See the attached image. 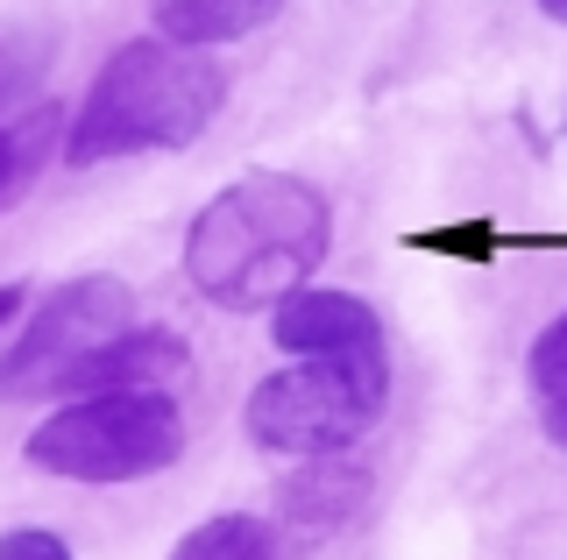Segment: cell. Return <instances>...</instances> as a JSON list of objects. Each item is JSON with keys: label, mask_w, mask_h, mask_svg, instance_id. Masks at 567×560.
Returning <instances> with one entry per match:
<instances>
[{"label": "cell", "mask_w": 567, "mask_h": 560, "mask_svg": "<svg viewBox=\"0 0 567 560\" xmlns=\"http://www.w3.org/2000/svg\"><path fill=\"white\" fill-rule=\"evenodd\" d=\"M333 249V199L298 170H248L185 235V277L220 312H277Z\"/></svg>", "instance_id": "cell-1"}, {"label": "cell", "mask_w": 567, "mask_h": 560, "mask_svg": "<svg viewBox=\"0 0 567 560\" xmlns=\"http://www.w3.org/2000/svg\"><path fill=\"white\" fill-rule=\"evenodd\" d=\"M220 107H227V64L213 50L135 37L93 72V93L79 100L64 128V164L93 170L150 149H192Z\"/></svg>", "instance_id": "cell-2"}, {"label": "cell", "mask_w": 567, "mask_h": 560, "mask_svg": "<svg viewBox=\"0 0 567 560\" xmlns=\"http://www.w3.org/2000/svg\"><path fill=\"white\" fill-rule=\"evenodd\" d=\"M390 405V355H306L248 391V440L270 454H348Z\"/></svg>", "instance_id": "cell-3"}, {"label": "cell", "mask_w": 567, "mask_h": 560, "mask_svg": "<svg viewBox=\"0 0 567 560\" xmlns=\"http://www.w3.org/2000/svg\"><path fill=\"white\" fill-rule=\"evenodd\" d=\"M185 454L177 397L114 391V397H71L29 433V468L64 483H142Z\"/></svg>", "instance_id": "cell-4"}, {"label": "cell", "mask_w": 567, "mask_h": 560, "mask_svg": "<svg viewBox=\"0 0 567 560\" xmlns=\"http://www.w3.org/2000/svg\"><path fill=\"white\" fill-rule=\"evenodd\" d=\"M135 326V291L121 277H71L58 284L35 320L8 341L0 355V405H22V397H58V383L79 370L85 355H100L114 334Z\"/></svg>", "instance_id": "cell-5"}, {"label": "cell", "mask_w": 567, "mask_h": 560, "mask_svg": "<svg viewBox=\"0 0 567 560\" xmlns=\"http://www.w3.org/2000/svg\"><path fill=\"white\" fill-rule=\"evenodd\" d=\"M185 376H192L185 334H171V326H128V334H114L100 355H85L58 391L64 397H114V391H156V397H171Z\"/></svg>", "instance_id": "cell-6"}, {"label": "cell", "mask_w": 567, "mask_h": 560, "mask_svg": "<svg viewBox=\"0 0 567 560\" xmlns=\"http://www.w3.org/2000/svg\"><path fill=\"white\" fill-rule=\"evenodd\" d=\"M270 341L291 348V355H390L377 305L354 299V291H319V284L291 291L270 312Z\"/></svg>", "instance_id": "cell-7"}, {"label": "cell", "mask_w": 567, "mask_h": 560, "mask_svg": "<svg viewBox=\"0 0 567 560\" xmlns=\"http://www.w3.org/2000/svg\"><path fill=\"white\" fill-rule=\"evenodd\" d=\"M362 504H369V468L354 462V454H312V462L277 489V518H284V532H291L298 547L341 532Z\"/></svg>", "instance_id": "cell-8"}, {"label": "cell", "mask_w": 567, "mask_h": 560, "mask_svg": "<svg viewBox=\"0 0 567 560\" xmlns=\"http://www.w3.org/2000/svg\"><path fill=\"white\" fill-rule=\"evenodd\" d=\"M284 14V0H150V22L164 43L213 50V43H241L256 29H270Z\"/></svg>", "instance_id": "cell-9"}, {"label": "cell", "mask_w": 567, "mask_h": 560, "mask_svg": "<svg viewBox=\"0 0 567 560\" xmlns=\"http://www.w3.org/2000/svg\"><path fill=\"white\" fill-rule=\"evenodd\" d=\"M58 156V107H29L22 121H0V214L29 199V185L43 178V164Z\"/></svg>", "instance_id": "cell-10"}, {"label": "cell", "mask_w": 567, "mask_h": 560, "mask_svg": "<svg viewBox=\"0 0 567 560\" xmlns=\"http://www.w3.org/2000/svg\"><path fill=\"white\" fill-rule=\"evenodd\" d=\"M171 560H284V539H277V525L256 518V511H220V518L192 525L171 547Z\"/></svg>", "instance_id": "cell-11"}, {"label": "cell", "mask_w": 567, "mask_h": 560, "mask_svg": "<svg viewBox=\"0 0 567 560\" xmlns=\"http://www.w3.org/2000/svg\"><path fill=\"white\" fill-rule=\"evenodd\" d=\"M525 376H532L539 397H554L567 383V312H554V320L539 326V341H532V355H525Z\"/></svg>", "instance_id": "cell-12"}, {"label": "cell", "mask_w": 567, "mask_h": 560, "mask_svg": "<svg viewBox=\"0 0 567 560\" xmlns=\"http://www.w3.org/2000/svg\"><path fill=\"white\" fill-rule=\"evenodd\" d=\"M0 560H71V547L43 525H14V532H0Z\"/></svg>", "instance_id": "cell-13"}, {"label": "cell", "mask_w": 567, "mask_h": 560, "mask_svg": "<svg viewBox=\"0 0 567 560\" xmlns=\"http://www.w3.org/2000/svg\"><path fill=\"white\" fill-rule=\"evenodd\" d=\"M539 426H546V440L567 454V383H560L554 397H539Z\"/></svg>", "instance_id": "cell-14"}, {"label": "cell", "mask_w": 567, "mask_h": 560, "mask_svg": "<svg viewBox=\"0 0 567 560\" xmlns=\"http://www.w3.org/2000/svg\"><path fill=\"white\" fill-rule=\"evenodd\" d=\"M419 249H447V256H483L489 235L475 227V235H419Z\"/></svg>", "instance_id": "cell-15"}, {"label": "cell", "mask_w": 567, "mask_h": 560, "mask_svg": "<svg viewBox=\"0 0 567 560\" xmlns=\"http://www.w3.org/2000/svg\"><path fill=\"white\" fill-rule=\"evenodd\" d=\"M22 299H29V284H0V334H8V320L22 312Z\"/></svg>", "instance_id": "cell-16"}, {"label": "cell", "mask_w": 567, "mask_h": 560, "mask_svg": "<svg viewBox=\"0 0 567 560\" xmlns=\"http://www.w3.org/2000/svg\"><path fill=\"white\" fill-rule=\"evenodd\" d=\"M539 14H546V22H560V29H567V0H539Z\"/></svg>", "instance_id": "cell-17"}]
</instances>
